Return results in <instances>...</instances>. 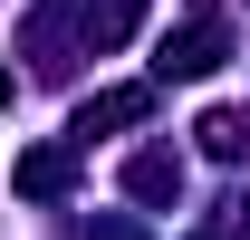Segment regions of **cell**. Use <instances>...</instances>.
I'll use <instances>...</instances> for the list:
<instances>
[{"instance_id":"cell-1","label":"cell","mask_w":250,"mask_h":240,"mask_svg":"<svg viewBox=\"0 0 250 240\" xmlns=\"http://www.w3.org/2000/svg\"><path fill=\"white\" fill-rule=\"evenodd\" d=\"M221 58H231V20H221L212 0H192V10H183V29H164L154 77H212Z\"/></svg>"},{"instance_id":"cell-2","label":"cell","mask_w":250,"mask_h":240,"mask_svg":"<svg viewBox=\"0 0 250 240\" xmlns=\"http://www.w3.org/2000/svg\"><path fill=\"white\" fill-rule=\"evenodd\" d=\"M67 182H77V154H67V144H39V154H20V192H29V202H58Z\"/></svg>"},{"instance_id":"cell-3","label":"cell","mask_w":250,"mask_h":240,"mask_svg":"<svg viewBox=\"0 0 250 240\" xmlns=\"http://www.w3.org/2000/svg\"><path fill=\"white\" fill-rule=\"evenodd\" d=\"M125 192H135V202H173V192H183V163H173V154H135V163H125Z\"/></svg>"},{"instance_id":"cell-4","label":"cell","mask_w":250,"mask_h":240,"mask_svg":"<svg viewBox=\"0 0 250 240\" xmlns=\"http://www.w3.org/2000/svg\"><path fill=\"white\" fill-rule=\"evenodd\" d=\"M145 106H154V87H106V96L87 106V116H77V135H96V125H135Z\"/></svg>"},{"instance_id":"cell-5","label":"cell","mask_w":250,"mask_h":240,"mask_svg":"<svg viewBox=\"0 0 250 240\" xmlns=\"http://www.w3.org/2000/svg\"><path fill=\"white\" fill-rule=\"evenodd\" d=\"M202 144H212V154H241V116H202Z\"/></svg>"},{"instance_id":"cell-6","label":"cell","mask_w":250,"mask_h":240,"mask_svg":"<svg viewBox=\"0 0 250 240\" xmlns=\"http://www.w3.org/2000/svg\"><path fill=\"white\" fill-rule=\"evenodd\" d=\"M87 240H145V231H135V221H116V211H106V221H87Z\"/></svg>"},{"instance_id":"cell-7","label":"cell","mask_w":250,"mask_h":240,"mask_svg":"<svg viewBox=\"0 0 250 240\" xmlns=\"http://www.w3.org/2000/svg\"><path fill=\"white\" fill-rule=\"evenodd\" d=\"M0 106H10V67H0Z\"/></svg>"}]
</instances>
